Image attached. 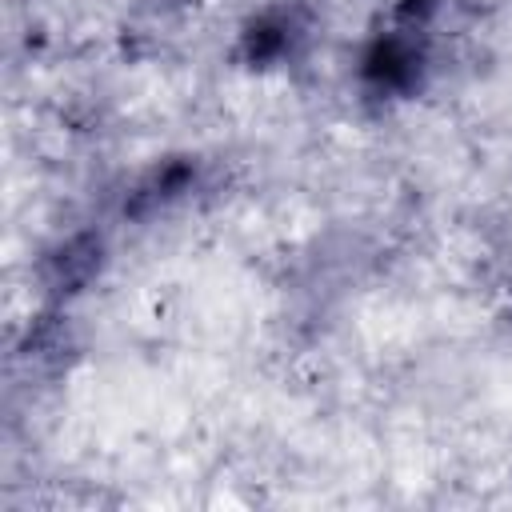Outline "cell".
I'll return each mask as SVG.
<instances>
[{
	"label": "cell",
	"instance_id": "2",
	"mask_svg": "<svg viewBox=\"0 0 512 512\" xmlns=\"http://www.w3.org/2000/svg\"><path fill=\"white\" fill-rule=\"evenodd\" d=\"M300 40H304V24L296 20V12H264V16L248 28V36H244L252 64H256V60H260V64H280L284 56L296 52Z\"/></svg>",
	"mask_w": 512,
	"mask_h": 512
},
{
	"label": "cell",
	"instance_id": "1",
	"mask_svg": "<svg viewBox=\"0 0 512 512\" xmlns=\"http://www.w3.org/2000/svg\"><path fill=\"white\" fill-rule=\"evenodd\" d=\"M416 28H396V32H384L368 56H364V80L376 88V92H408L416 80H420V68H424V48L420 40L412 36Z\"/></svg>",
	"mask_w": 512,
	"mask_h": 512
}]
</instances>
